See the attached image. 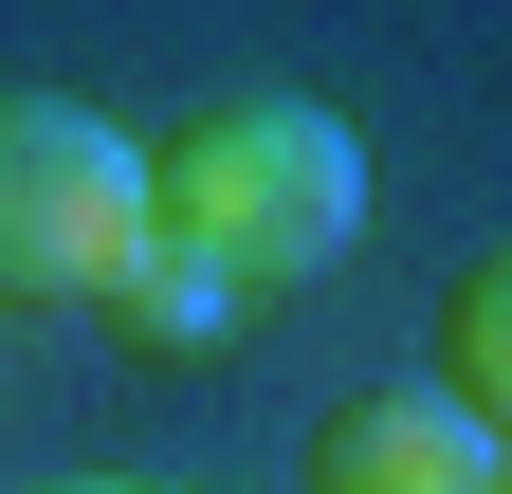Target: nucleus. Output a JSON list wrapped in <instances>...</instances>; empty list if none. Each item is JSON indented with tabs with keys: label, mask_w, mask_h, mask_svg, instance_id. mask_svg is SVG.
I'll return each instance as SVG.
<instances>
[{
	"label": "nucleus",
	"mask_w": 512,
	"mask_h": 494,
	"mask_svg": "<svg viewBox=\"0 0 512 494\" xmlns=\"http://www.w3.org/2000/svg\"><path fill=\"white\" fill-rule=\"evenodd\" d=\"M366 238V147L330 129L311 92H220L202 129L147 147V257H183L202 293L275 312Z\"/></svg>",
	"instance_id": "f257e3e1"
},
{
	"label": "nucleus",
	"mask_w": 512,
	"mask_h": 494,
	"mask_svg": "<svg viewBox=\"0 0 512 494\" xmlns=\"http://www.w3.org/2000/svg\"><path fill=\"white\" fill-rule=\"evenodd\" d=\"M147 257V147L74 92H0V312H110Z\"/></svg>",
	"instance_id": "f03ea898"
},
{
	"label": "nucleus",
	"mask_w": 512,
	"mask_h": 494,
	"mask_svg": "<svg viewBox=\"0 0 512 494\" xmlns=\"http://www.w3.org/2000/svg\"><path fill=\"white\" fill-rule=\"evenodd\" d=\"M494 476H512V458H494L439 385H366V403L311 421V494H494Z\"/></svg>",
	"instance_id": "7ed1b4c3"
},
{
	"label": "nucleus",
	"mask_w": 512,
	"mask_h": 494,
	"mask_svg": "<svg viewBox=\"0 0 512 494\" xmlns=\"http://www.w3.org/2000/svg\"><path fill=\"white\" fill-rule=\"evenodd\" d=\"M421 385H439V403H458L476 440L512 458V238H494L458 293H439V366H421Z\"/></svg>",
	"instance_id": "20e7f679"
},
{
	"label": "nucleus",
	"mask_w": 512,
	"mask_h": 494,
	"mask_svg": "<svg viewBox=\"0 0 512 494\" xmlns=\"http://www.w3.org/2000/svg\"><path fill=\"white\" fill-rule=\"evenodd\" d=\"M110 330H128V348H220V330H238V293H202L183 257H128V293H110Z\"/></svg>",
	"instance_id": "39448f33"
},
{
	"label": "nucleus",
	"mask_w": 512,
	"mask_h": 494,
	"mask_svg": "<svg viewBox=\"0 0 512 494\" xmlns=\"http://www.w3.org/2000/svg\"><path fill=\"white\" fill-rule=\"evenodd\" d=\"M55 494H128V476H55Z\"/></svg>",
	"instance_id": "423d86ee"
},
{
	"label": "nucleus",
	"mask_w": 512,
	"mask_h": 494,
	"mask_svg": "<svg viewBox=\"0 0 512 494\" xmlns=\"http://www.w3.org/2000/svg\"><path fill=\"white\" fill-rule=\"evenodd\" d=\"M494 494H512V476H494Z\"/></svg>",
	"instance_id": "0eeeda50"
}]
</instances>
